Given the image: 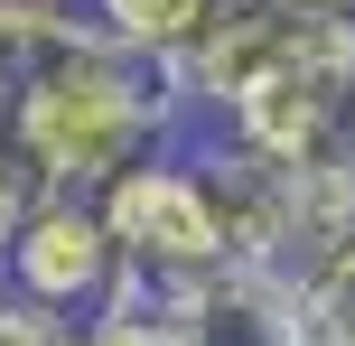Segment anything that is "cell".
<instances>
[{"label": "cell", "instance_id": "cell-10", "mask_svg": "<svg viewBox=\"0 0 355 346\" xmlns=\"http://www.w3.org/2000/svg\"><path fill=\"white\" fill-rule=\"evenodd\" d=\"M337 150L355 159V85H346V122H337Z\"/></svg>", "mask_w": 355, "mask_h": 346}, {"label": "cell", "instance_id": "cell-3", "mask_svg": "<svg viewBox=\"0 0 355 346\" xmlns=\"http://www.w3.org/2000/svg\"><path fill=\"white\" fill-rule=\"evenodd\" d=\"M94 206H103V234H112V253H122V291L112 300H131V309H150L178 281H196V272L225 262V234H215V216H206V187H196L187 150H159V159L103 178Z\"/></svg>", "mask_w": 355, "mask_h": 346}, {"label": "cell", "instance_id": "cell-5", "mask_svg": "<svg viewBox=\"0 0 355 346\" xmlns=\"http://www.w3.org/2000/svg\"><path fill=\"white\" fill-rule=\"evenodd\" d=\"M150 318L168 328V346H300L309 337L300 281L281 262H215V272L178 281L168 300H150Z\"/></svg>", "mask_w": 355, "mask_h": 346}, {"label": "cell", "instance_id": "cell-11", "mask_svg": "<svg viewBox=\"0 0 355 346\" xmlns=\"http://www.w3.org/2000/svg\"><path fill=\"white\" fill-rule=\"evenodd\" d=\"M290 10H327V19H355V0H290Z\"/></svg>", "mask_w": 355, "mask_h": 346}, {"label": "cell", "instance_id": "cell-1", "mask_svg": "<svg viewBox=\"0 0 355 346\" xmlns=\"http://www.w3.org/2000/svg\"><path fill=\"white\" fill-rule=\"evenodd\" d=\"M0 131H10V150L28 159L37 187L94 197L103 178L178 150L196 122H187V103H178L168 66L112 47L85 19L75 37H56L47 56H28V66L0 85Z\"/></svg>", "mask_w": 355, "mask_h": 346}, {"label": "cell", "instance_id": "cell-7", "mask_svg": "<svg viewBox=\"0 0 355 346\" xmlns=\"http://www.w3.org/2000/svg\"><path fill=\"white\" fill-rule=\"evenodd\" d=\"M290 281H300L309 337H318V346H355V234L337 243V253H318L309 272H290Z\"/></svg>", "mask_w": 355, "mask_h": 346}, {"label": "cell", "instance_id": "cell-6", "mask_svg": "<svg viewBox=\"0 0 355 346\" xmlns=\"http://www.w3.org/2000/svg\"><path fill=\"white\" fill-rule=\"evenodd\" d=\"M225 10H234V0H85L94 28H103L112 47L150 56V66H178V56H187Z\"/></svg>", "mask_w": 355, "mask_h": 346}, {"label": "cell", "instance_id": "cell-8", "mask_svg": "<svg viewBox=\"0 0 355 346\" xmlns=\"http://www.w3.org/2000/svg\"><path fill=\"white\" fill-rule=\"evenodd\" d=\"M37 206V178H28V159L10 150V131H0V243L19 234V216Z\"/></svg>", "mask_w": 355, "mask_h": 346}, {"label": "cell", "instance_id": "cell-2", "mask_svg": "<svg viewBox=\"0 0 355 346\" xmlns=\"http://www.w3.org/2000/svg\"><path fill=\"white\" fill-rule=\"evenodd\" d=\"M346 85H355V19L290 10V28H281V47L262 56V75H252L215 122H196V131H225V141L300 168V159H318V150H337Z\"/></svg>", "mask_w": 355, "mask_h": 346}, {"label": "cell", "instance_id": "cell-4", "mask_svg": "<svg viewBox=\"0 0 355 346\" xmlns=\"http://www.w3.org/2000/svg\"><path fill=\"white\" fill-rule=\"evenodd\" d=\"M112 291H122V253L103 234V206L75 197V187H37L19 234L0 243V300L85 328L94 309H112Z\"/></svg>", "mask_w": 355, "mask_h": 346}, {"label": "cell", "instance_id": "cell-12", "mask_svg": "<svg viewBox=\"0 0 355 346\" xmlns=\"http://www.w3.org/2000/svg\"><path fill=\"white\" fill-rule=\"evenodd\" d=\"M0 85H10V66H0Z\"/></svg>", "mask_w": 355, "mask_h": 346}, {"label": "cell", "instance_id": "cell-9", "mask_svg": "<svg viewBox=\"0 0 355 346\" xmlns=\"http://www.w3.org/2000/svg\"><path fill=\"white\" fill-rule=\"evenodd\" d=\"M0 346H75V328H66V318H47V309L0 300Z\"/></svg>", "mask_w": 355, "mask_h": 346}, {"label": "cell", "instance_id": "cell-13", "mask_svg": "<svg viewBox=\"0 0 355 346\" xmlns=\"http://www.w3.org/2000/svg\"><path fill=\"white\" fill-rule=\"evenodd\" d=\"M300 346H318V337H300Z\"/></svg>", "mask_w": 355, "mask_h": 346}]
</instances>
